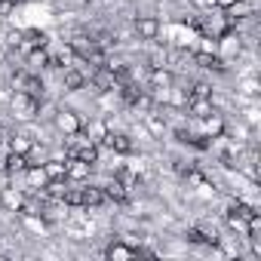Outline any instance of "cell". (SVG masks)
<instances>
[{
	"mask_svg": "<svg viewBox=\"0 0 261 261\" xmlns=\"http://www.w3.org/2000/svg\"><path fill=\"white\" fill-rule=\"evenodd\" d=\"M0 203H4L7 209H13V212H22V209H25L22 194H13V191H4V194H0Z\"/></svg>",
	"mask_w": 261,
	"mask_h": 261,
	"instance_id": "cell-18",
	"label": "cell"
},
{
	"mask_svg": "<svg viewBox=\"0 0 261 261\" xmlns=\"http://www.w3.org/2000/svg\"><path fill=\"white\" fill-rule=\"evenodd\" d=\"M43 172H46V181H68V163L65 160L43 163Z\"/></svg>",
	"mask_w": 261,
	"mask_h": 261,
	"instance_id": "cell-4",
	"label": "cell"
},
{
	"mask_svg": "<svg viewBox=\"0 0 261 261\" xmlns=\"http://www.w3.org/2000/svg\"><path fill=\"white\" fill-rule=\"evenodd\" d=\"M105 197H108L111 203H126V200H129V191H126V188L114 178L111 185H105Z\"/></svg>",
	"mask_w": 261,
	"mask_h": 261,
	"instance_id": "cell-12",
	"label": "cell"
},
{
	"mask_svg": "<svg viewBox=\"0 0 261 261\" xmlns=\"http://www.w3.org/2000/svg\"><path fill=\"white\" fill-rule=\"evenodd\" d=\"M154 86H172V74L169 71H154Z\"/></svg>",
	"mask_w": 261,
	"mask_h": 261,
	"instance_id": "cell-24",
	"label": "cell"
},
{
	"mask_svg": "<svg viewBox=\"0 0 261 261\" xmlns=\"http://www.w3.org/2000/svg\"><path fill=\"white\" fill-rule=\"evenodd\" d=\"M206 139H221L224 136V120L218 114H206Z\"/></svg>",
	"mask_w": 261,
	"mask_h": 261,
	"instance_id": "cell-9",
	"label": "cell"
},
{
	"mask_svg": "<svg viewBox=\"0 0 261 261\" xmlns=\"http://www.w3.org/2000/svg\"><path fill=\"white\" fill-rule=\"evenodd\" d=\"M188 240H191V243H209V246H215V243H218V237H215V233H203L200 227H191V230H188Z\"/></svg>",
	"mask_w": 261,
	"mask_h": 261,
	"instance_id": "cell-20",
	"label": "cell"
},
{
	"mask_svg": "<svg viewBox=\"0 0 261 261\" xmlns=\"http://www.w3.org/2000/svg\"><path fill=\"white\" fill-rule=\"evenodd\" d=\"M89 163H83V160H77V157H71V163H68V178H77V181H83V178H89Z\"/></svg>",
	"mask_w": 261,
	"mask_h": 261,
	"instance_id": "cell-15",
	"label": "cell"
},
{
	"mask_svg": "<svg viewBox=\"0 0 261 261\" xmlns=\"http://www.w3.org/2000/svg\"><path fill=\"white\" fill-rule=\"evenodd\" d=\"M0 163H4V160H0Z\"/></svg>",
	"mask_w": 261,
	"mask_h": 261,
	"instance_id": "cell-30",
	"label": "cell"
},
{
	"mask_svg": "<svg viewBox=\"0 0 261 261\" xmlns=\"http://www.w3.org/2000/svg\"><path fill=\"white\" fill-rule=\"evenodd\" d=\"M105 145H108L111 151H117V154H129V151H133V142H129V136H123V133L105 136Z\"/></svg>",
	"mask_w": 261,
	"mask_h": 261,
	"instance_id": "cell-7",
	"label": "cell"
},
{
	"mask_svg": "<svg viewBox=\"0 0 261 261\" xmlns=\"http://www.w3.org/2000/svg\"><path fill=\"white\" fill-rule=\"evenodd\" d=\"M28 40H31L34 46H46V40H49V37H46L43 31H28Z\"/></svg>",
	"mask_w": 261,
	"mask_h": 261,
	"instance_id": "cell-27",
	"label": "cell"
},
{
	"mask_svg": "<svg viewBox=\"0 0 261 261\" xmlns=\"http://www.w3.org/2000/svg\"><path fill=\"white\" fill-rule=\"evenodd\" d=\"M194 62H197L200 68H209V71H212V68H215V71L224 68V62H221L215 53H194Z\"/></svg>",
	"mask_w": 261,
	"mask_h": 261,
	"instance_id": "cell-13",
	"label": "cell"
},
{
	"mask_svg": "<svg viewBox=\"0 0 261 261\" xmlns=\"http://www.w3.org/2000/svg\"><path fill=\"white\" fill-rule=\"evenodd\" d=\"M62 83H65V89H68V92H77V89H83L86 77H83L77 68H68V71H65V77H62Z\"/></svg>",
	"mask_w": 261,
	"mask_h": 261,
	"instance_id": "cell-11",
	"label": "cell"
},
{
	"mask_svg": "<svg viewBox=\"0 0 261 261\" xmlns=\"http://www.w3.org/2000/svg\"><path fill=\"white\" fill-rule=\"evenodd\" d=\"M19 86H22L25 98H37V101L43 98V83H40L37 77H31V74H28V77H19Z\"/></svg>",
	"mask_w": 261,
	"mask_h": 261,
	"instance_id": "cell-6",
	"label": "cell"
},
{
	"mask_svg": "<svg viewBox=\"0 0 261 261\" xmlns=\"http://www.w3.org/2000/svg\"><path fill=\"white\" fill-rule=\"evenodd\" d=\"M80 203H83L86 209H98V206H105V203H108V197H105V188H95V185H86V188H80Z\"/></svg>",
	"mask_w": 261,
	"mask_h": 261,
	"instance_id": "cell-1",
	"label": "cell"
},
{
	"mask_svg": "<svg viewBox=\"0 0 261 261\" xmlns=\"http://www.w3.org/2000/svg\"><path fill=\"white\" fill-rule=\"evenodd\" d=\"M139 252H142V249L126 246V243H111V246L105 249V255H108V258H114V261H123V258H139Z\"/></svg>",
	"mask_w": 261,
	"mask_h": 261,
	"instance_id": "cell-3",
	"label": "cell"
},
{
	"mask_svg": "<svg viewBox=\"0 0 261 261\" xmlns=\"http://www.w3.org/2000/svg\"><path fill=\"white\" fill-rule=\"evenodd\" d=\"M114 178H117V181H120V185H123L126 191H129V188H136V185H139V175H136L133 169H117V175H114Z\"/></svg>",
	"mask_w": 261,
	"mask_h": 261,
	"instance_id": "cell-19",
	"label": "cell"
},
{
	"mask_svg": "<svg viewBox=\"0 0 261 261\" xmlns=\"http://www.w3.org/2000/svg\"><path fill=\"white\" fill-rule=\"evenodd\" d=\"M71 157H77V160L95 166V163H98V148H95V145H80V148H71Z\"/></svg>",
	"mask_w": 261,
	"mask_h": 261,
	"instance_id": "cell-10",
	"label": "cell"
},
{
	"mask_svg": "<svg viewBox=\"0 0 261 261\" xmlns=\"http://www.w3.org/2000/svg\"><path fill=\"white\" fill-rule=\"evenodd\" d=\"M188 108L194 111V117H206V114H212V98H194V95H188Z\"/></svg>",
	"mask_w": 261,
	"mask_h": 261,
	"instance_id": "cell-17",
	"label": "cell"
},
{
	"mask_svg": "<svg viewBox=\"0 0 261 261\" xmlns=\"http://www.w3.org/2000/svg\"><path fill=\"white\" fill-rule=\"evenodd\" d=\"M28 62H31V65L46 68V65H49V56H46V49H43V46H34V49H31V56H28Z\"/></svg>",
	"mask_w": 261,
	"mask_h": 261,
	"instance_id": "cell-22",
	"label": "cell"
},
{
	"mask_svg": "<svg viewBox=\"0 0 261 261\" xmlns=\"http://www.w3.org/2000/svg\"><path fill=\"white\" fill-rule=\"evenodd\" d=\"M136 31H139V37H145V40H157V34H160V22H157L154 16H142V19L136 22Z\"/></svg>",
	"mask_w": 261,
	"mask_h": 261,
	"instance_id": "cell-2",
	"label": "cell"
},
{
	"mask_svg": "<svg viewBox=\"0 0 261 261\" xmlns=\"http://www.w3.org/2000/svg\"><path fill=\"white\" fill-rule=\"evenodd\" d=\"M62 200H65L68 206H83V203H80V188H74V191L65 188V197H62Z\"/></svg>",
	"mask_w": 261,
	"mask_h": 261,
	"instance_id": "cell-26",
	"label": "cell"
},
{
	"mask_svg": "<svg viewBox=\"0 0 261 261\" xmlns=\"http://www.w3.org/2000/svg\"><path fill=\"white\" fill-rule=\"evenodd\" d=\"M0 166H4L10 175H16V172H25V169H28V157H25L22 151H13V154L7 157V163H0Z\"/></svg>",
	"mask_w": 261,
	"mask_h": 261,
	"instance_id": "cell-8",
	"label": "cell"
},
{
	"mask_svg": "<svg viewBox=\"0 0 261 261\" xmlns=\"http://www.w3.org/2000/svg\"><path fill=\"white\" fill-rule=\"evenodd\" d=\"M56 123H59V129H65V133H71V136H77V133H80V120H77L71 111L59 114V117H56Z\"/></svg>",
	"mask_w": 261,
	"mask_h": 261,
	"instance_id": "cell-16",
	"label": "cell"
},
{
	"mask_svg": "<svg viewBox=\"0 0 261 261\" xmlns=\"http://www.w3.org/2000/svg\"><path fill=\"white\" fill-rule=\"evenodd\" d=\"M92 83H95L98 89H117V83H120V80H117V77H114V71L105 65V68L95 74V80H92Z\"/></svg>",
	"mask_w": 261,
	"mask_h": 261,
	"instance_id": "cell-14",
	"label": "cell"
},
{
	"mask_svg": "<svg viewBox=\"0 0 261 261\" xmlns=\"http://www.w3.org/2000/svg\"><path fill=\"white\" fill-rule=\"evenodd\" d=\"M209 4H212V7H221V10H227V7L233 4V0H209Z\"/></svg>",
	"mask_w": 261,
	"mask_h": 261,
	"instance_id": "cell-29",
	"label": "cell"
},
{
	"mask_svg": "<svg viewBox=\"0 0 261 261\" xmlns=\"http://www.w3.org/2000/svg\"><path fill=\"white\" fill-rule=\"evenodd\" d=\"M252 13H255V7L249 4V0H233V4L227 7V22L233 25L237 19H249Z\"/></svg>",
	"mask_w": 261,
	"mask_h": 261,
	"instance_id": "cell-5",
	"label": "cell"
},
{
	"mask_svg": "<svg viewBox=\"0 0 261 261\" xmlns=\"http://www.w3.org/2000/svg\"><path fill=\"white\" fill-rule=\"evenodd\" d=\"M178 139H181V142H188V145H194V148H200V151H206V148H209V139H206V136H191V133H178Z\"/></svg>",
	"mask_w": 261,
	"mask_h": 261,
	"instance_id": "cell-21",
	"label": "cell"
},
{
	"mask_svg": "<svg viewBox=\"0 0 261 261\" xmlns=\"http://www.w3.org/2000/svg\"><path fill=\"white\" fill-rule=\"evenodd\" d=\"M185 178H188V181H191V185H203V181H206V178H203V172H197V169H194V166H191V169H188V172H185Z\"/></svg>",
	"mask_w": 261,
	"mask_h": 261,
	"instance_id": "cell-28",
	"label": "cell"
},
{
	"mask_svg": "<svg viewBox=\"0 0 261 261\" xmlns=\"http://www.w3.org/2000/svg\"><path fill=\"white\" fill-rule=\"evenodd\" d=\"M191 95H194V98H212V86H209V83H197Z\"/></svg>",
	"mask_w": 261,
	"mask_h": 261,
	"instance_id": "cell-25",
	"label": "cell"
},
{
	"mask_svg": "<svg viewBox=\"0 0 261 261\" xmlns=\"http://www.w3.org/2000/svg\"><path fill=\"white\" fill-rule=\"evenodd\" d=\"M230 212H233V215H240V218H246V221H249L252 215H258L249 203H233V206H230Z\"/></svg>",
	"mask_w": 261,
	"mask_h": 261,
	"instance_id": "cell-23",
	"label": "cell"
}]
</instances>
